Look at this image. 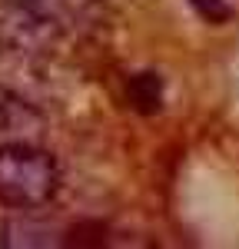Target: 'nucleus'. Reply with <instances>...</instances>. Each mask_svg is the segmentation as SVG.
<instances>
[{
	"label": "nucleus",
	"mask_w": 239,
	"mask_h": 249,
	"mask_svg": "<svg viewBox=\"0 0 239 249\" xmlns=\"http://www.w3.org/2000/svg\"><path fill=\"white\" fill-rule=\"evenodd\" d=\"M43 133V116L37 107L7 87H0V143L10 140H37Z\"/></svg>",
	"instance_id": "obj_2"
},
{
	"label": "nucleus",
	"mask_w": 239,
	"mask_h": 249,
	"mask_svg": "<svg viewBox=\"0 0 239 249\" xmlns=\"http://www.w3.org/2000/svg\"><path fill=\"white\" fill-rule=\"evenodd\" d=\"M60 190V166L37 140L0 143V203L10 210H40Z\"/></svg>",
	"instance_id": "obj_1"
},
{
	"label": "nucleus",
	"mask_w": 239,
	"mask_h": 249,
	"mask_svg": "<svg viewBox=\"0 0 239 249\" xmlns=\"http://www.w3.org/2000/svg\"><path fill=\"white\" fill-rule=\"evenodd\" d=\"M126 96L139 113H156L163 110V80L159 73H137L126 83Z\"/></svg>",
	"instance_id": "obj_5"
},
{
	"label": "nucleus",
	"mask_w": 239,
	"mask_h": 249,
	"mask_svg": "<svg viewBox=\"0 0 239 249\" xmlns=\"http://www.w3.org/2000/svg\"><path fill=\"white\" fill-rule=\"evenodd\" d=\"M57 226H47L37 219H7L0 226V246L7 249H30V246H57L60 239Z\"/></svg>",
	"instance_id": "obj_3"
},
{
	"label": "nucleus",
	"mask_w": 239,
	"mask_h": 249,
	"mask_svg": "<svg viewBox=\"0 0 239 249\" xmlns=\"http://www.w3.org/2000/svg\"><path fill=\"white\" fill-rule=\"evenodd\" d=\"M17 3L43 14L47 20L60 23L63 30L77 27V23H86V17H90V3L86 0H17Z\"/></svg>",
	"instance_id": "obj_4"
},
{
	"label": "nucleus",
	"mask_w": 239,
	"mask_h": 249,
	"mask_svg": "<svg viewBox=\"0 0 239 249\" xmlns=\"http://www.w3.org/2000/svg\"><path fill=\"white\" fill-rule=\"evenodd\" d=\"M189 7L196 10L206 23H226L233 17V7L226 0H189Z\"/></svg>",
	"instance_id": "obj_6"
}]
</instances>
